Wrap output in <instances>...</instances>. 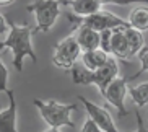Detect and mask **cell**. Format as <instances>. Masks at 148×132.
I'll return each mask as SVG.
<instances>
[{
	"instance_id": "6da1fadb",
	"label": "cell",
	"mask_w": 148,
	"mask_h": 132,
	"mask_svg": "<svg viewBox=\"0 0 148 132\" xmlns=\"http://www.w3.org/2000/svg\"><path fill=\"white\" fill-rule=\"evenodd\" d=\"M34 33V28L29 25H16L10 21V30L7 33V38L0 41V51L10 49L13 54V65L18 72H23V60L25 57H29L33 64H38V56H36L31 36Z\"/></svg>"
},
{
	"instance_id": "7a4b0ae2",
	"label": "cell",
	"mask_w": 148,
	"mask_h": 132,
	"mask_svg": "<svg viewBox=\"0 0 148 132\" xmlns=\"http://www.w3.org/2000/svg\"><path fill=\"white\" fill-rule=\"evenodd\" d=\"M33 103L39 109L41 116L49 127L75 129V122L72 121V113L78 111L77 103H60L56 100H38V98H34Z\"/></svg>"
},
{
	"instance_id": "3957f363",
	"label": "cell",
	"mask_w": 148,
	"mask_h": 132,
	"mask_svg": "<svg viewBox=\"0 0 148 132\" xmlns=\"http://www.w3.org/2000/svg\"><path fill=\"white\" fill-rule=\"evenodd\" d=\"M60 0H34L26 5V10L34 15V33H47L52 30L60 15Z\"/></svg>"
},
{
	"instance_id": "277c9868",
	"label": "cell",
	"mask_w": 148,
	"mask_h": 132,
	"mask_svg": "<svg viewBox=\"0 0 148 132\" xmlns=\"http://www.w3.org/2000/svg\"><path fill=\"white\" fill-rule=\"evenodd\" d=\"M69 20L72 23H75L77 26H88V28H93L96 31H104V30H114V28H130V23L129 20H122L121 16H116L114 13L108 12V10H103L101 8L99 12H96L93 15H88V16H83L78 18L75 15L70 13L69 15Z\"/></svg>"
},
{
	"instance_id": "5b68a950",
	"label": "cell",
	"mask_w": 148,
	"mask_h": 132,
	"mask_svg": "<svg viewBox=\"0 0 148 132\" xmlns=\"http://www.w3.org/2000/svg\"><path fill=\"white\" fill-rule=\"evenodd\" d=\"M82 47H80L78 41L75 38V34H70L67 38L60 41V43L56 44L54 47V54H52V64L59 69H64V70H70L72 67L77 64L80 57H82Z\"/></svg>"
},
{
	"instance_id": "8992f818",
	"label": "cell",
	"mask_w": 148,
	"mask_h": 132,
	"mask_svg": "<svg viewBox=\"0 0 148 132\" xmlns=\"http://www.w3.org/2000/svg\"><path fill=\"white\" fill-rule=\"evenodd\" d=\"M127 85H129V82H127L125 77H124V78H114L112 82L108 85L104 93L101 95L109 104H112L114 108H116L119 119L125 118V116L129 114V111H127L125 104H124V98H125L127 90H129Z\"/></svg>"
},
{
	"instance_id": "52a82bcc",
	"label": "cell",
	"mask_w": 148,
	"mask_h": 132,
	"mask_svg": "<svg viewBox=\"0 0 148 132\" xmlns=\"http://www.w3.org/2000/svg\"><path fill=\"white\" fill-rule=\"evenodd\" d=\"M78 101L85 106L88 116H90V118H91L104 132H121L117 127H116V124H114V121H112V116H111V113L108 111L106 106L96 104V103L86 100L85 96H82V95L78 96Z\"/></svg>"
},
{
	"instance_id": "ba28073f",
	"label": "cell",
	"mask_w": 148,
	"mask_h": 132,
	"mask_svg": "<svg viewBox=\"0 0 148 132\" xmlns=\"http://www.w3.org/2000/svg\"><path fill=\"white\" fill-rule=\"evenodd\" d=\"M8 96V106L7 109L0 111V132H20L16 126V100H15V91L7 90Z\"/></svg>"
},
{
	"instance_id": "9c48e42d",
	"label": "cell",
	"mask_w": 148,
	"mask_h": 132,
	"mask_svg": "<svg viewBox=\"0 0 148 132\" xmlns=\"http://www.w3.org/2000/svg\"><path fill=\"white\" fill-rule=\"evenodd\" d=\"M119 74V67H117V60L112 57H109L103 67H99L98 70H95V83L99 90V93L103 95L104 90L108 88V85L112 82L114 78H117Z\"/></svg>"
},
{
	"instance_id": "30bf717a",
	"label": "cell",
	"mask_w": 148,
	"mask_h": 132,
	"mask_svg": "<svg viewBox=\"0 0 148 132\" xmlns=\"http://www.w3.org/2000/svg\"><path fill=\"white\" fill-rule=\"evenodd\" d=\"M111 54H114V57L121 59V60H125V59L130 57L129 43H127V36H125V28H114L112 30Z\"/></svg>"
},
{
	"instance_id": "8fae6325",
	"label": "cell",
	"mask_w": 148,
	"mask_h": 132,
	"mask_svg": "<svg viewBox=\"0 0 148 132\" xmlns=\"http://www.w3.org/2000/svg\"><path fill=\"white\" fill-rule=\"evenodd\" d=\"M62 5H67L72 8V15L78 18L93 15L101 10V3L98 0H60Z\"/></svg>"
},
{
	"instance_id": "7c38bea8",
	"label": "cell",
	"mask_w": 148,
	"mask_h": 132,
	"mask_svg": "<svg viewBox=\"0 0 148 132\" xmlns=\"http://www.w3.org/2000/svg\"><path fill=\"white\" fill-rule=\"evenodd\" d=\"M77 41H78L80 47L83 52L86 51H93V49L99 47V31L93 30L88 26H78L77 28V34H75Z\"/></svg>"
},
{
	"instance_id": "4fadbf2b",
	"label": "cell",
	"mask_w": 148,
	"mask_h": 132,
	"mask_svg": "<svg viewBox=\"0 0 148 132\" xmlns=\"http://www.w3.org/2000/svg\"><path fill=\"white\" fill-rule=\"evenodd\" d=\"M108 59H109L108 52H104L101 47L86 51V52L82 54V62L88 70H98L99 67H103L108 62Z\"/></svg>"
},
{
	"instance_id": "5bb4252c",
	"label": "cell",
	"mask_w": 148,
	"mask_h": 132,
	"mask_svg": "<svg viewBox=\"0 0 148 132\" xmlns=\"http://www.w3.org/2000/svg\"><path fill=\"white\" fill-rule=\"evenodd\" d=\"M129 23L135 30L147 31L148 30V7L138 5V7L132 8L130 15H129Z\"/></svg>"
},
{
	"instance_id": "9a60e30c",
	"label": "cell",
	"mask_w": 148,
	"mask_h": 132,
	"mask_svg": "<svg viewBox=\"0 0 148 132\" xmlns=\"http://www.w3.org/2000/svg\"><path fill=\"white\" fill-rule=\"evenodd\" d=\"M125 36H127V43H129V51H130V57L132 56H138V52L145 47V38L142 34V31L135 30V28H125Z\"/></svg>"
},
{
	"instance_id": "2e32d148",
	"label": "cell",
	"mask_w": 148,
	"mask_h": 132,
	"mask_svg": "<svg viewBox=\"0 0 148 132\" xmlns=\"http://www.w3.org/2000/svg\"><path fill=\"white\" fill-rule=\"evenodd\" d=\"M72 82L75 85H93L95 83V70H88L85 65H77L75 64L70 69Z\"/></svg>"
},
{
	"instance_id": "e0dca14e",
	"label": "cell",
	"mask_w": 148,
	"mask_h": 132,
	"mask_svg": "<svg viewBox=\"0 0 148 132\" xmlns=\"http://www.w3.org/2000/svg\"><path fill=\"white\" fill-rule=\"evenodd\" d=\"M127 93L130 95V98L134 100L137 108H143L148 103V82L147 83H140L137 87H129Z\"/></svg>"
},
{
	"instance_id": "ac0fdd59",
	"label": "cell",
	"mask_w": 148,
	"mask_h": 132,
	"mask_svg": "<svg viewBox=\"0 0 148 132\" xmlns=\"http://www.w3.org/2000/svg\"><path fill=\"white\" fill-rule=\"evenodd\" d=\"M138 59H140V64H142L140 70L137 72V74L130 75V77H125L127 82H132V80H135L137 77H140V75L143 74V72H148V47H147V46H145V47L138 52Z\"/></svg>"
},
{
	"instance_id": "d6986e66",
	"label": "cell",
	"mask_w": 148,
	"mask_h": 132,
	"mask_svg": "<svg viewBox=\"0 0 148 132\" xmlns=\"http://www.w3.org/2000/svg\"><path fill=\"white\" fill-rule=\"evenodd\" d=\"M8 78H10V72L7 69V65L3 64L2 59V52H0V91H7L8 90Z\"/></svg>"
},
{
	"instance_id": "ffe728a7",
	"label": "cell",
	"mask_w": 148,
	"mask_h": 132,
	"mask_svg": "<svg viewBox=\"0 0 148 132\" xmlns=\"http://www.w3.org/2000/svg\"><path fill=\"white\" fill-rule=\"evenodd\" d=\"M111 39H112V30H104L99 33V47L104 52H111Z\"/></svg>"
},
{
	"instance_id": "44dd1931",
	"label": "cell",
	"mask_w": 148,
	"mask_h": 132,
	"mask_svg": "<svg viewBox=\"0 0 148 132\" xmlns=\"http://www.w3.org/2000/svg\"><path fill=\"white\" fill-rule=\"evenodd\" d=\"M101 5L104 3H111V5H121V7H125V5H132V3H148V0H98Z\"/></svg>"
},
{
	"instance_id": "7402d4cb",
	"label": "cell",
	"mask_w": 148,
	"mask_h": 132,
	"mask_svg": "<svg viewBox=\"0 0 148 132\" xmlns=\"http://www.w3.org/2000/svg\"><path fill=\"white\" fill-rule=\"evenodd\" d=\"M80 132H104V131H103L91 118H88L86 121H85V124H83V127Z\"/></svg>"
},
{
	"instance_id": "603a6c76",
	"label": "cell",
	"mask_w": 148,
	"mask_h": 132,
	"mask_svg": "<svg viewBox=\"0 0 148 132\" xmlns=\"http://www.w3.org/2000/svg\"><path fill=\"white\" fill-rule=\"evenodd\" d=\"M8 30H10V21L0 13V34H7Z\"/></svg>"
},
{
	"instance_id": "cb8c5ba5",
	"label": "cell",
	"mask_w": 148,
	"mask_h": 132,
	"mask_svg": "<svg viewBox=\"0 0 148 132\" xmlns=\"http://www.w3.org/2000/svg\"><path fill=\"white\" fill-rule=\"evenodd\" d=\"M135 116H137V131H135V132H148L147 129H145L143 119H142V116H140V111L138 109L135 111Z\"/></svg>"
},
{
	"instance_id": "d4e9b609",
	"label": "cell",
	"mask_w": 148,
	"mask_h": 132,
	"mask_svg": "<svg viewBox=\"0 0 148 132\" xmlns=\"http://www.w3.org/2000/svg\"><path fill=\"white\" fill-rule=\"evenodd\" d=\"M16 0H0V7H10V5H13Z\"/></svg>"
},
{
	"instance_id": "484cf974",
	"label": "cell",
	"mask_w": 148,
	"mask_h": 132,
	"mask_svg": "<svg viewBox=\"0 0 148 132\" xmlns=\"http://www.w3.org/2000/svg\"><path fill=\"white\" fill-rule=\"evenodd\" d=\"M46 132H60V131H59V129H57V127H49V129H47V131H46Z\"/></svg>"
}]
</instances>
